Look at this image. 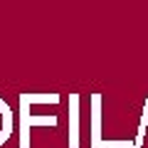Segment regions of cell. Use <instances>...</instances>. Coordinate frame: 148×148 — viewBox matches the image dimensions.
Returning <instances> with one entry per match:
<instances>
[]
</instances>
